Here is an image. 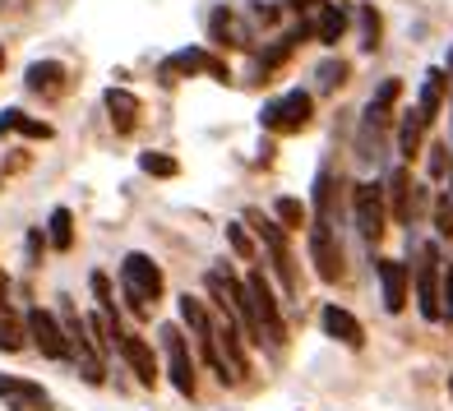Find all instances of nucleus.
<instances>
[{
	"label": "nucleus",
	"instance_id": "7",
	"mask_svg": "<svg viewBox=\"0 0 453 411\" xmlns=\"http://www.w3.org/2000/svg\"><path fill=\"white\" fill-rule=\"evenodd\" d=\"M162 338V352H167V375H172V388L180 398H195V361H190V346H185L180 328L176 323H162L157 328Z\"/></svg>",
	"mask_w": 453,
	"mask_h": 411
},
{
	"label": "nucleus",
	"instance_id": "24",
	"mask_svg": "<svg viewBox=\"0 0 453 411\" xmlns=\"http://www.w3.org/2000/svg\"><path fill=\"white\" fill-rule=\"evenodd\" d=\"M273 217L282 222V227H292V232L311 227V209H305L301 199H278V203H273Z\"/></svg>",
	"mask_w": 453,
	"mask_h": 411
},
{
	"label": "nucleus",
	"instance_id": "19",
	"mask_svg": "<svg viewBox=\"0 0 453 411\" xmlns=\"http://www.w3.org/2000/svg\"><path fill=\"white\" fill-rule=\"evenodd\" d=\"M398 93H403V84L398 79H384L380 84V93L370 97V107H365V126H388V111H394V102H398Z\"/></svg>",
	"mask_w": 453,
	"mask_h": 411
},
{
	"label": "nucleus",
	"instance_id": "30",
	"mask_svg": "<svg viewBox=\"0 0 453 411\" xmlns=\"http://www.w3.org/2000/svg\"><path fill=\"white\" fill-rule=\"evenodd\" d=\"M338 84H347V60H328V65H319V88L334 93Z\"/></svg>",
	"mask_w": 453,
	"mask_h": 411
},
{
	"label": "nucleus",
	"instance_id": "23",
	"mask_svg": "<svg viewBox=\"0 0 453 411\" xmlns=\"http://www.w3.org/2000/svg\"><path fill=\"white\" fill-rule=\"evenodd\" d=\"M0 130H19V134H28V139H51V126H42V120H33V116H24L19 107H10V111H0Z\"/></svg>",
	"mask_w": 453,
	"mask_h": 411
},
{
	"label": "nucleus",
	"instance_id": "20",
	"mask_svg": "<svg viewBox=\"0 0 453 411\" xmlns=\"http://www.w3.org/2000/svg\"><path fill=\"white\" fill-rule=\"evenodd\" d=\"M209 37L218 47H245V28L236 24V14L232 10H213V19H209Z\"/></svg>",
	"mask_w": 453,
	"mask_h": 411
},
{
	"label": "nucleus",
	"instance_id": "32",
	"mask_svg": "<svg viewBox=\"0 0 453 411\" xmlns=\"http://www.w3.org/2000/svg\"><path fill=\"white\" fill-rule=\"evenodd\" d=\"M440 310L453 323V263H444V282H440Z\"/></svg>",
	"mask_w": 453,
	"mask_h": 411
},
{
	"label": "nucleus",
	"instance_id": "21",
	"mask_svg": "<svg viewBox=\"0 0 453 411\" xmlns=\"http://www.w3.org/2000/svg\"><path fill=\"white\" fill-rule=\"evenodd\" d=\"M28 88L33 93H60L65 88V65L60 60H37V65H28Z\"/></svg>",
	"mask_w": 453,
	"mask_h": 411
},
{
	"label": "nucleus",
	"instance_id": "13",
	"mask_svg": "<svg viewBox=\"0 0 453 411\" xmlns=\"http://www.w3.org/2000/svg\"><path fill=\"white\" fill-rule=\"evenodd\" d=\"M116 352H120V361H126L130 369H134V379L139 384H157V361H153V346L143 342L139 333H126V328H120V338H116Z\"/></svg>",
	"mask_w": 453,
	"mask_h": 411
},
{
	"label": "nucleus",
	"instance_id": "15",
	"mask_svg": "<svg viewBox=\"0 0 453 411\" xmlns=\"http://www.w3.org/2000/svg\"><path fill=\"white\" fill-rule=\"evenodd\" d=\"M0 398L10 402V411H51V398L42 393V384H33V379L0 375Z\"/></svg>",
	"mask_w": 453,
	"mask_h": 411
},
{
	"label": "nucleus",
	"instance_id": "29",
	"mask_svg": "<svg viewBox=\"0 0 453 411\" xmlns=\"http://www.w3.org/2000/svg\"><path fill=\"white\" fill-rule=\"evenodd\" d=\"M361 47H365V51L380 47V14L370 10V5H361Z\"/></svg>",
	"mask_w": 453,
	"mask_h": 411
},
{
	"label": "nucleus",
	"instance_id": "6",
	"mask_svg": "<svg viewBox=\"0 0 453 411\" xmlns=\"http://www.w3.org/2000/svg\"><path fill=\"white\" fill-rule=\"evenodd\" d=\"M250 217H255V213H250ZM255 222H259V240H264V250H269V259H273V273H278V282H282V292L296 296L301 282H296L292 245H287V227H282V222H269V217H255Z\"/></svg>",
	"mask_w": 453,
	"mask_h": 411
},
{
	"label": "nucleus",
	"instance_id": "34",
	"mask_svg": "<svg viewBox=\"0 0 453 411\" xmlns=\"http://www.w3.org/2000/svg\"><path fill=\"white\" fill-rule=\"evenodd\" d=\"M449 162H453V157H449V148H444V143H435V148H430V176L440 180V176L449 171Z\"/></svg>",
	"mask_w": 453,
	"mask_h": 411
},
{
	"label": "nucleus",
	"instance_id": "12",
	"mask_svg": "<svg viewBox=\"0 0 453 411\" xmlns=\"http://www.w3.org/2000/svg\"><path fill=\"white\" fill-rule=\"evenodd\" d=\"M375 273H380L384 310H388V315H403V310H407V282H411L407 263H403V259H380V263H375Z\"/></svg>",
	"mask_w": 453,
	"mask_h": 411
},
{
	"label": "nucleus",
	"instance_id": "11",
	"mask_svg": "<svg viewBox=\"0 0 453 411\" xmlns=\"http://www.w3.org/2000/svg\"><path fill=\"white\" fill-rule=\"evenodd\" d=\"M421 185H411V171L407 167H394L384 180V199L388 209H394V222H403V227H411V217H417V203H421Z\"/></svg>",
	"mask_w": 453,
	"mask_h": 411
},
{
	"label": "nucleus",
	"instance_id": "5",
	"mask_svg": "<svg viewBox=\"0 0 453 411\" xmlns=\"http://www.w3.org/2000/svg\"><path fill=\"white\" fill-rule=\"evenodd\" d=\"M311 111H315L311 93H282L259 111V126L273 130V134H296V130L311 126Z\"/></svg>",
	"mask_w": 453,
	"mask_h": 411
},
{
	"label": "nucleus",
	"instance_id": "36",
	"mask_svg": "<svg viewBox=\"0 0 453 411\" xmlns=\"http://www.w3.org/2000/svg\"><path fill=\"white\" fill-rule=\"evenodd\" d=\"M0 65H5V47H0Z\"/></svg>",
	"mask_w": 453,
	"mask_h": 411
},
{
	"label": "nucleus",
	"instance_id": "22",
	"mask_svg": "<svg viewBox=\"0 0 453 411\" xmlns=\"http://www.w3.org/2000/svg\"><path fill=\"white\" fill-rule=\"evenodd\" d=\"M342 33H347V10L342 5H324L319 19H315V37H319L324 47H334Z\"/></svg>",
	"mask_w": 453,
	"mask_h": 411
},
{
	"label": "nucleus",
	"instance_id": "2",
	"mask_svg": "<svg viewBox=\"0 0 453 411\" xmlns=\"http://www.w3.org/2000/svg\"><path fill=\"white\" fill-rule=\"evenodd\" d=\"M120 286H126V301L134 315H149V305L162 296V269L149 259V255H126V263H120Z\"/></svg>",
	"mask_w": 453,
	"mask_h": 411
},
{
	"label": "nucleus",
	"instance_id": "33",
	"mask_svg": "<svg viewBox=\"0 0 453 411\" xmlns=\"http://www.w3.org/2000/svg\"><path fill=\"white\" fill-rule=\"evenodd\" d=\"M226 240H232L236 255H255V245H250V236L241 232V222H226Z\"/></svg>",
	"mask_w": 453,
	"mask_h": 411
},
{
	"label": "nucleus",
	"instance_id": "9",
	"mask_svg": "<svg viewBox=\"0 0 453 411\" xmlns=\"http://www.w3.org/2000/svg\"><path fill=\"white\" fill-rule=\"evenodd\" d=\"M24 328H28V338H33V346H37L42 356H51V361H70V356H74V346H70V338H65V328H60L56 315H47L42 305H37V310H28Z\"/></svg>",
	"mask_w": 453,
	"mask_h": 411
},
{
	"label": "nucleus",
	"instance_id": "14",
	"mask_svg": "<svg viewBox=\"0 0 453 411\" xmlns=\"http://www.w3.org/2000/svg\"><path fill=\"white\" fill-rule=\"evenodd\" d=\"M162 74H213V79H222V84L232 79L222 60H213L203 47H185V51L167 56V60H162Z\"/></svg>",
	"mask_w": 453,
	"mask_h": 411
},
{
	"label": "nucleus",
	"instance_id": "3",
	"mask_svg": "<svg viewBox=\"0 0 453 411\" xmlns=\"http://www.w3.org/2000/svg\"><path fill=\"white\" fill-rule=\"evenodd\" d=\"M440 282H444L440 245H435V240H426L421 250H417V310H421L430 323L444 319V310H440Z\"/></svg>",
	"mask_w": 453,
	"mask_h": 411
},
{
	"label": "nucleus",
	"instance_id": "35",
	"mask_svg": "<svg viewBox=\"0 0 453 411\" xmlns=\"http://www.w3.org/2000/svg\"><path fill=\"white\" fill-rule=\"evenodd\" d=\"M282 5H292V10H315V5H324V0H282Z\"/></svg>",
	"mask_w": 453,
	"mask_h": 411
},
{
	"label": "nucleus",
	"instance_id": "1",
	"mask_svg": "<svg viewBox=\"0 0 453 411\" xmlns=\"http://www.w3.org/2000/svg\"><path fill=\"white\" fill-rule=\"evenodd\" d=\"M176 305H180V323L195 333V342H199V356L213 365V375H218L222 384H226V379H236V375H232V365H226V356H222V346H218V328H213L209 310H203V301L185 292Z\"/></svg>",
	"mask_w": 453,
	"mask_h": 411
},
{
	"label": "nucleus",
	"instance_id": "16",
	"mask_svg": "<svg viewBox=\"0 0 453 411\" xmlns=\"http://www.w3.org/2000/svg\"><path fill=\"white\" fill-rule=\"evenodd\" d=\"M319 323H324L328 338H338L342 346H352V352H361V346H365V328L357 323L352 310H342V305H324V310H319Z\"/></svg>",
	"mask_w": 453,
	"mask_h": 411
},
{
	"label": "nucleus",
	"instance_id": "4",
	"mask_svg": "<svg viewBox=\"0 0 453 411\" xmlns=\"http://www.w3.org/2000/svg\"><path fill=\"white\" fill-rule=\"evenodd\" d=\"M245 286H250V301H255V319H259V338L273 346V352H282V342H287V323H282V310H278V296H273V286L269 278H264L259 269L245 278Z\"/></svg>",
	"mask_w": 453,
	"mask_h": 411
},
{
	"label": "nucleus",
	"instance_id": "39",
	"mask_svg": "<svg viewBox=\"0 0 453 411\" xmlns=\"http://www.w3.org/2000/svg\"><path fill=\"white\" fill-rule=\"evenodd\" d=\"M449 171H453V162H449Z\"/></svg>",
	"mask_w": 453,
	"mask_h": 411
},
{
	"label": "nucleus",
	"instance_id": "10",
	"mask_svg": "<svg viewBox=\"0 0 453 411\" xmlns=\"http://www.w3.org/2000/svg\"><path fill=\"white\" fill-rule=\"evenodd\" d=\"M311 259H315V273L324 278V282H338L342 278V245H338V236L328 232V222H311Z\"/></svg>",
	"mask_w": 453,
	"mask_h": 411
},
{
	"label": "nucleus",
	"instance_id": "17",
	"mask_svg": "<svg viewBox=\"0 0 453 411\" xmlns=\"http://www.w3.org/2000/svg\"><path fill=\"white\" fill-rule=\"evenodd\" d=\"M107 111H111V126L120 134H130L134 120H139V97L126 93V88H107Z\"/></svg>",
	"mask_w": 453,
	"mask_h": 411
},
{
	"label": "nucleus",
	"instance_id": "8",
	"mask_svg": "<svg viewBox=\"0 0 453 411\" xmlns=\"http://www.w3.org/2000/svg\"><path fill=\"white\" fill-rule=\"evenodd\" d=\"M352 213H357V232L375 245L384 236V185L380 180H361L357 194H352Z\"/></svg>",
	"mask_w": 453,
	"mask_h": 411
},
{
	"label": "nucleus",
	"instance_id": "18",
	"mask_svg": "<svg viewBox=\"0 0 453 411\" xmlns=\"http://www.w3.org/2000/svg\"><path fill=\"white\" fill-rule=\"evenodd\" d=\"M444 93H449V79H444V70H430L426 74V84H421V102H417V116L426 120H435V111H440V102H444Z\"/></svg>",
	"mask_w": 453,
	"mask_h": 411
},
{
	"label": "nucleus",
	"instance_id": "38",
	"mask_svg": "<svg viewBox=\"0 0 453 411\" xmlns=\"http://www.w3.org/2000/svg\"><path fill=\"white\" fill-rule=\"evenodd\" d=\"M449 65H453V56H449Z\"/></svg>",
	"mask_w": 453,
	"mask_h": 411
},
{
	"label": "nucleus",
	"instance_id": "26",
	"mask_svg": "<svg viewBox=\"0 0 453 411\" xmlns=\"http://www.w3.org/2000/svg\"><path fill=\"white\" fill-rule=\"evenodd\" d=\"M421 134H426V120L411 111V116L403 120V130H398V153H403V157H417V153H421Z\"/></svg>",
	"mask_w": 453,
	"mask_h": 411
},
{
	"label": "nucleus",
	"instance_id": "31",
	"mask_svg": "<svg viewBox=\"0 0 453 411\" xmlns=\"http://www.w3.org/2000/svg\"><path fill=\"white\" fill-rule=\"evenodd\" d=\"M435 232H440V236H453V199H449V194L435 199Z\"/></svg>",
	"mask_w": 453,
	"mask_h": 411
},
{
	"label": "nucleus",
	"instance_id": "37",
	"mask_svg": "<svg viewBox=\"0 0 453 411\" xmlns=\"http://www.w3.org/2000/svg\"><path fill=\"white\" fill-rule=\"evenodd\" d=\"M449 393H453V375H449Z\"/></svg>",
	"mask_w": 453,
	"mask_h": 411
},
{
	"label": "nucleus",
	"instance_id": "28",
	"mask_svg": "<svg viewBox=\"0 0 453 411\" xmlns=\"http://www.w3.org/2000/svg\"><path fill=\"white\" fill-rule=\"evenodd\" d=\"M139 171H149V176H162V180H172L180 171V162L167 157V153H139Z\"/></svg>",
	"mask_w": 453,
	"mask_h": 411
},
{
	"label": "nucleus",
	"instance_id": "25",
	"mask_svg": "<svg viewBox=\"0 0 453 411\" xmlns=\"http://www.w3.org/2000/svg\"><path fill=\"white\" fill-rule=\"evenodd\" d=\"M47 236H51L56 250H70V245H74V217H70V209H56L47 217Z\"/></svg>",
	"mask_w": 453,
	"mask_h": 411
},
{
	"label": "nucleus",
	"instance_id": "27",
	"mask_svg": "<svg viewBox=\"0 0 453 411\" xmlns=\"http://www.w3.org/2000/svg\"><path fill=\"white\" fill-rule=\"evenodd\" d=\"M19 346H24V323L0 305V352H19Z\"/></svg>",
	"mask_w": 453,
	"mask_h": 411
}]
</instances>
